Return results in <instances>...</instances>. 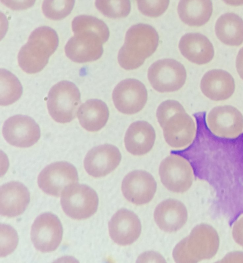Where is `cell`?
Returning <instances> with one entry per match:
<instances>
[{
	"mask_svg": "<svg viewBox=\"0 0 243 263\" xmlns=\"http://www.w3.org/2000/svg\"><path fill=\"white\" fill-rule=\"evenodd\" d=\"M2 3L13 10H22L32 7L36 0H1Z\"/></svg>",
	"mask_w": 243,
	"mask_h": 263,
	"instance_id": "d6a6232c",
	"label": "cell"
},
{
	"mask_svg": "<svg viewBox=\"0 0 243 263\" xmlns=\"http://www.w3.org/2000/svg\"><path fill=\"white\" fill-rule=\"evenodd\" d=\"M95 5L103 15L112 18L125 17L131 11L130 0H95Z\"/></svg>",
	"mask_w": 243,
	"mask_h": 263,
	"instance_id": "4316f807",
	"label": "cell"
},
{
	"mask_svg": "<svg viewBox=\"0 0 243 263\" xmlns=\"http://www.w3.org/2000/svg\"><path fill=\"white\" fill-rule=\"evenodd\" d=\"M78 173L72 164L60 161L51 163L39 173L37 182L45 193L55 197L61 195L68 186L77 183Z\"/></svg>",
	"mask_w": 243,
	"mask_h": 263,
	"instance_id": "30bf717a",
	"label": "cell"
},
{
	"mask_svg": "<svg viewBox=\"0 0 243 263\" xmlns=\"http://www.w3.org/2000/svg\"><path fill=\"white\" fill-rule=\"evenodd\" d=\"M172 256L177 263H195L187 249L186 237L176 245L172 252Z\"/></svg>",
	"mask_w": 243,
	"mask_h": 263,
	"instance_id": "1f68e13d",
	"label": "cell"
},
{
	"mask_svg": "<svg viewBox=\"0 0 243 263\" xmlns=\"http://www.w3.org/2000/svg\"><path fill=\"white\" fill-rule=\"evenodd\" d=\"M75 0H44L42 10L45 16L52 20H60L72 11Z\"/></svg>",
	"mask_w": 243,
	"mask_h": 263,
	"instance_id": "83f0119b",
	"label": "cell"
},
{
	"mask_svg": "<svg viewBox=\"0 0 243 263\" xmlns=\"http://www.w3.org/2000/svg\"><path fill=\"white\" fill-rule=\"evenodd\" d=\"M163 185L175 193H184L193 184L194 174L190 163L183 156L173 154L163 159L159 167Z\"/></svg>",
	"mask_w": 243,
	"mask_h": 263,
	"instance_id": "52a82bcc",
	"label": "cell"
},
{
	"mask_svg": "<svg viewBox=\"0 0 243 263\" xmlns=\"http://www.w3.org/2000/svg\"><path fill=\"white\" fill-rule=\"evenodd\" d=\"M207 124L209 129L215 136L235 138L243 132V115L233 106H218L208 113Z\"/></svg>",
	"mask_w": 243,
	"mask_h": 263,
	"instance_id": "7c38bea8",
	"label": "cell"
},
{
	"mask_svg": "<svg viewBox=\"0 0 243 263\" xmlns=\"http://www.w3.org/2000/svg\"><path fill=\"white\" fill-rule=\"evenodd\" d=\"M3 135L11 145L19 147H30L39 140L38 125L31 117L17 115L8 118L4 123Z\"/></svg>",
	"mask_w": 243,
	"mask_h": 263,
	"instance_id": "5bb4252c",
	"label": "cell"
},
{
	"mask_svg": "<svg viewBox=\"0 0 243 263\" xmlns=\"http://www.w3.org/2000/svg\"><path fill=\"white\" fill-rule=\"evenodd\" d=\"M121 160V154L116 146L104 144L93 147L87 153L84 166L89 175L103 177L115 170Z\"/></svg>",
	"mask_w": 243,
	"mask_h": 263,
	"instance_id": "2e32d148",
	"label": "cell"
},
{
	"mask_svg": "<svg viewBox=\"0 0 243 263\" xmlns=\"http://www.w3.org/2000/svg\"><path fill=\"white\" fill-rule=\"evenodd\" d=\"M147 77L152 88L160 93L179 90L185 84L187 71L185 66L173 59L154 62L148 68Z\"/></svg>",
	"mask_w": 243,
	"mask_h": 263,
	"instance_id": "8992f818",
	"label": "cell"
},
{
	"mask_svg": "<svg viewBox=\"0 0 243 263\" xmlns=\"http://www.w3.org/2000/svg\"><path fill=\"white\" fill-rule=\"evenodd\" d=\"M80 103V93L77 87L72 82L62 81L50 90L47 107L54 120L65 123L71 122L75 117Z\"/></svg>",
	"mask_w": 243,
	"mask_h": 263,
	"instance_id": "277c9868",
	"label": "cell"
},
{
	"mask_svg": "<svg viewBox=\"0 0 243 263\" xmlns=\"http://www.w3.org/2000/svg\"><path fill=\"white\" fill-rule=\"evenodd\" d=\"M232 235L235 242L243 247V216L234 222Z\"/></svg>",
	"mask_w": 243,
	"mask_h": 263,
	"instance_id": "836d02e7",
	"label": "cell"
},
{
	"mask_svg": "<svg viewBox=\"0 0 243 263\" xmlns=\"http://www.w3.org/2000/svg\"><path fill=\"white\" fill-rule=\"evenodd\" d=\"M200 88L208 99L214 101H224L234 93L235 84L233 77L226 70L215 69L206 72L202 77Z\"/></svg>",
	"mask_w": 243,
	"mask_h": 263,
	"instance_id": "d6986e66",
	"label": "cell"
},
{
	"mask_svg": "<svg viewBox=\"0 0 243 263\" xmlns=\"http://www.w3.org/2000/svg\"><path fill=\"white\" fill-rule=\"evenodd\" d=\"M177 11L179 18L185 24L199 27L209 20L213 5L211 0H180Z\"/></svg>",
	"mask_w": 243,
	"mask_h": 263,
	"instance_id": "cb8c5ba5",
	"label": "cell"
},
{
	"mask_svg": "<svg viewBox=\"0 0 243 263\" xmlns=\"http://www.w3.org/2000/svg\"><path fill=\"white\" fill-rule=\"evenodd\" d=\"M58 42V35L52 28L48 26L36 28L19 51L18 63L19 67L30 74L40 71L48 63L49 57L57 49Z\"/></svg>",
	"mask_w": 243,
	"mask_h": 263,
	"instance_id": "3957f363",
	"label": "cell"
},
{
	"mask_svg": "<svg viewBox=\"0 0 243 263\" xmlns=\"http://www.w3.org/2000/svg\"><path fill=\"white\" fill-rule=\"evenodd\" d=\"M219 262H243V252L233 251L226 254Z\"/></svg>",
	"mask_w": 243,
	"mask_h": 263,
	"instance_id": "d590c367",
	"label": "cell"
},
{
	"mask_svg": "<svg viewBox=\"0 0 243 263\" xmlns=\"http://www.w3.org/2000/svg\"><path fill=\"white\" fill-rule=\"evenodd\" d=\"M186 245L194 262H198L215 256L220 245L219 236L212 226L200 223L194 227L186 237Z\"/></svg>",
	"mask_w": 243,
	"mask_h": 263,
	"instance_id": "8fae6325",
	"label": "cell"
},
{
	"mask_svg": "<svg viewBox=\"0 0 243 263\" xmlns=\"http://www.w3.org/2000/svg\"><path fill=\"white\" fill-rule=\"evenodd\" d=\"M158 42V34L152 26L146 24L133 25L127 31L125 43L119 50V65L126 70L137 69L155 52Z\"/></svg>",
	"mask_w": 243,
	"mask_h": 263,
	"instance_id": "7a4b0ae2",
	"label": "cell"
},
{
	"mask_svg": "<svg viewBox=\"0 0 243 263\" xmlns=\"http://www.w3.org/2000/svg\"><path fill=\"white\" fill-rule=\"evenodd\" d=\"M236 68L239 76L243 80V47L237 53L236 59Z\"/></svg>",
	"mask_w": 243,
	"mask_h": 263,
	"instance_id": "8d00e7d4",
	"label": "cell"
},
{
	"mask_svg": "<svg viewBox=\"0 0 243 263\" xmlns=\"http://www.w3.org/2000/svg\"><path fill=\"white\" fill-rule=\"evenodd\" d=\"M109 235L120 246H129L135 242L141 232V224L138 216L126 209L118 210L108 223Z\"/></svg>",
	"mask_w": 243,
	"mask_h": 263,
	"instance_id": "9a60e30c",
	"label": "cell"
},
{
	"mask_svg": "<svg viewBox=\"0 0 243 263\" xmlns=\"http://www.w3.org/2000/svg\"><path fill=\"white\" fill-rule=\"evenodd\" d=\"M112 99L118 111L125 115H133L144 108L148 100V92L139 80L127 78L121 80L114 87Z\"/></svg>",
	"mask_w": 243,
	"mask_h": 263,
	"instance_id": "ba28073f",
	"label": "cell"
},
{
	"mask_svg": "<svg viewBox=\"0 0 243 263\" xmlns=\"http://www.w3.org/2000/svg\"><path fill=\"white\" fill-rule=\"evenodd\" d=\"M225 3L229 5L238 6L243 5V0H222Z\"/></svg>",
	"mask_w": 243,
	"mask_h": 263,
	"instance_id": "74e56055",
	"label": "cell"
},
{
	"mask_svg": "<svg viewBox=\"0 0 243 263\" xmlns=\"http://www.w3.org/2000/svg\"><path fill=\"white\" fill-rule=\"evenodd\" d=\"M61 222L55 215L45 213L34 221L31 230V239L35 248L42 252L55 251L63 237Z\"/></svg>",
	"mask_w": 243,
	"mask_h": 263,
	"instance_id": "9c48e42d",
	"label": "cell"
},
{
	"mask_svg": "<svg viewBox=\"0 0 243 263\" xmlns=\"http://www.w3.org/2000/svg\"><path fill=\"white\" fill-rule=\"evenodd\" d=\"M139 11L144 15L156 17L167 9L170 0H136Z\"/></svg>",
	"mask_w": 243,
	"mask_h": 263,
	"instance_id": "f546056e",
	"label": "cell"
},
{
	"mask_svg": "<svg viewBox=\"0 0 243 263\" xmlns=\"http://www.w3.org/2000/svg\"><path fill=\"white\" fill-rule=\"evenodd\" d=\"M153 217L155 222L161 230L171 233L179 231L186 224L188 214L183 202L169 198L157 205Z\"/></svg>",
	"mask_w": 243,
	"mask_h": 263,
	"instance_id": "ac0fdd59",
	"label": "cell"
},
{
	"mask_svg": "<svg viewBox=\"0 0 243 263\" xmlns=\"http://www.w3.org/2000/svg\"><path fill=\"white\" fill-rule=\"evenodd\" d=\"M183 111H186L185 109L179 102L174 100H167L158 105L156 116L158 122L162 128L171 117L177 112Z\"/></svg>",
	"mask_w": 243,
	"mask_h": 263,
	"instance_id": "4dcf8cb0",
	"label": "cell"
},
{
	"mask_svg": "<svg viewBox=\"0 0 243 263\" xmlns=\"http://www.w3.org/2000/svg\"><path fill=\"white\" fill-rule=\"evenodd\" d=\"M215 31L224 44L238 46L243 43V20L234 13H226L217 20Z\"/></svg>",
	"mask_w": 243,
	"mask_h": 263,
	"instance_id": "d4e9b609",
	"label": "cell"
},
{
	"mask_svg": "<svg viewBox=\"0 0 243 263\" xmlns=\"http://www.w3.org/2000/svg\"><path fill=\"white\" fill-rule=\"evenodd\" d=\"M137 262H166L163 256L154 251L145 252L140 254Z\"/></svg>",
	"mask_w": 243,
	"mask_h": 263,
	"instance_id": "e575fe53",
	"label": "cell"
},
{
	"mask_svg": "<svg viewBox=\"0 0 243 263\" xmlns=\"http://www.w3.org/2000/svg\"><path fill=\"white\" fill-rule=\"evenodd\" d=\"M156 139L153 127L146 121L132 123L128 128L125 137L124 144L131 154L143 156L152 149Z\"/></svg>",
	"mask_w": 243,
	"mask_h": 263,
	"instance_id": "ffe728a7",
	"label": "cell"
},
{
	"mask_svg": "<svg viewBox=\"0 0 243 263\" xmlns=\"http://www.w3.org/2000/svg\"><path fill=\"white\" fill-rule=\"evenodd\" d=\"M121 189L128 201L136 205H141L153 199L157 190V183L149 172L134 170L124 177Z\"/></svg>",
	"mask_w": 243,
	"mask_h": 263,
	"instance_id": "4fadbf2b",
	"label": "cell"
},
{
	"mask_svg": "<svg viewBox=\"0 0 243 263\" xmlns=\"http://www.w3.org/2000/svg\"><path fill=\"white\" fill-rule=\"evenodd\" d=\"M1 105H8L21 97L23 88L18 79L11 72L1 70Z\"/></svg>",
	"mask_w": 243,
	"mask_h": 263,
	"instance_id": "484cf974",
	"label": "cell"
},
{
	"mask_svg": "<svg viewBox=\"0 0 243 263\" xmlns=\"http://www.w3.org/2000/svg\"><path fill=\"white\" fill-rule=\"evenodd\" d=\"M178 47L186 59L197 65L209 63L214 55L211 42L206 36L199 33L185 34L180 39Z\"/></svg>",
	"mask_w": 243,
	"mask_h": 263,
	"instance_id": "7402d4cb",
	"label": "cell"
},
{
	"mask_svg": "<svg viewBox=\"0 0 243 263\" xmlns=\"http://www.w3.org/2000/svg\"><path fill=\"white\" fill-rule=\"evenodd\" d=\"M18 236L16 231L10 226L1 225V256L5 257L11 254L18 243Z\"/></svg>",
	"mask_w": 243,
	"mask_h": 263,
	"instance_id": "f1b7e54d",
	"label": "cell"
},
{
	"mask_svg": "<svg viewBox=\"0 0 243 263\" xmlns=\"http://www.w3.org/2000/svg\"><path fill=\"white\" fill-rule=\"evenodd\" d=\"M162 129L165 141L175 149L184 148L190 145L196 133L193 119L186 111L177 112L171 117Z\"/></svg>",
	"mask_w": 243,
	"mask_h": 263,
	"instance_id": "e0dca14e",
	"label": "cell"
},
{
	"mask_svg": "<svg viewBox=\"0 0 243 263\" xmlns=\"http://www.w3.org/2000/svg\"><path fill=\"white\" fill-rule=\"evenodd\" d=\"M30 201L28 189L21 182L11 181L1 187V214L14 217L22 214Z\"/></svg>",
	"mask_w": 243,
	"mask_h": 263,
	"instance_id": "44dd1931",
	"label": "cell"
},
{
	"mask_svg": "<svg viewBox=\"0 0 243 263\" xmlns=\"http://www.w3.org/2000/svg\"><path fill=\"white\" fill-rule=\"evenodd\" d=\"M72 29L74 35L65 47L67 57L79 63L99 59L104 52L103 45L109 37L107 25L94 16L80 15L73 20Z\"/></svg>",
	"mask_w": 243,
	"mask_h": 263,
	"instance_id": "6da1fadb",
	"label": "cell"
},
{
	"mask_svg": "<svg viewBox=\"0 0 243 263\" xmlns=\"http://www.w3.org/2000/svg\"><path fill=\"white\" fill-rule=\"evenodd\" d=\"M77 114L79 122L84 128L89 132H95L100 130L106 124L109 111L104 102L92 99L79 107Z\"/></svg>",
	"mask_w": 243,
	"mask_h": 263,
	"instance_id": "603a6c76",
	"label": "cell"
},
{
	"mask_svg": "<svg viewBox=\"0 0 243 263\" xmlns=\"http://www.w3.org/2000/svg\"><path fill=\"white\" fill-rule=\"evenodd\" d=\"M60 203L64 212L69 217L77 220L86 219L96 212L98 198L91 187L76 183L64 190Z\"/></svg>",
	"mask_w": 243,
	"mask_h": 263,
	"instance_id": "5b68a950",
	"label": "cell"
}]
</instances>
